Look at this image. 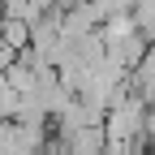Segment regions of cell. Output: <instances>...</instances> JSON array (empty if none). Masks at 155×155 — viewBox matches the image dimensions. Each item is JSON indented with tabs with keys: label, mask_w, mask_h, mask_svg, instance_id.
<instances>
[{
	"label": "cell",
	"mask_w": 155,
	"mask_h": 155,
	"mask_svg": "<svg viewBox=\"0 0 155 155\" xmlns=\"http://www.w3.org/2000/svg\"><path fill=\"white\" fill-rule=\"evenodd\" d=\"M65 155H104V125H86V129H73L65 134Z\"/></svg>",
	"instance_id": "obj_1"
},
{
	"label": "cell",
	"mask_w": 155,
	"mask_h": 155,
	"mask_svg": "<svg viewBox=\"0 0 155 155\" xmlns=\"http://www.w3.org/2000/svg\"><path fill=\"white\" fill-rule=\"evenodd\" d=\"M0 43L9 52H26L30 48V26L17 22V17H0Z\"/></svg>",
	"instance_id": "obj_2"
}]
</instances>
